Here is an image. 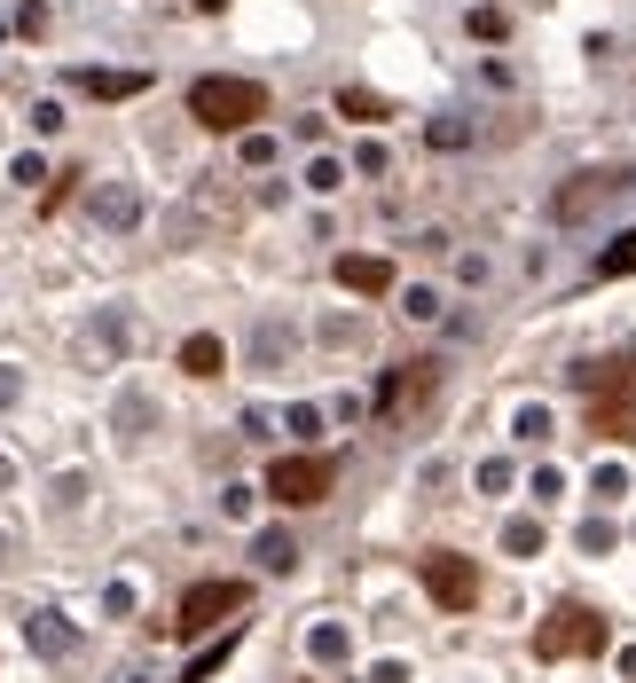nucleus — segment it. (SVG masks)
Instances as JSON below:
<instances>
[{
  "mask_svg": "<svg viewBox=\"0 0 636 683\" xmlns=\"http://www.w3.org/2000/svg\"><path fill=\"white\" fill-rule=\"evenodd\" d=\"M582 394H589V425L606 440H628L636 433V362H589L574 370Z\"/></svg>",
  "mask_w": 636,
  "mask_h": 683,
  "instance_id": "obj_1",
  "label": "nucleus"
},
{
  "mask_svg": "<svg viewBox=\"0 0 636 683\" xmlns=\"http://www.w3.org/2000/svg\"><path fill=\"white\" fill-rule=\"evenodd\" d=\"M189 118L213 134H244L252 118H267V87L259 79H196L189 87Z\"/></svg>",
  "mask_w": 636,
  "mask_h": 683,
  "instance_id": "obj_2",
  "label": "nucleus"
},
{
  "mask_svg": "<svg viewBox=\"0 0 636 683\" xmlns=\"http://www.w3.org/2000/svg\"><path fill=\"white\" fill-rule=\"evenodd\" d=\"M606 621L589 605H550V621L534 629V660H574V653H606Z\"/></svg>",
  "mask_w": 636,
  "mask_h": 683,
  "instance_id": "obj_3",
  "label": "nucleus"
},
{
  "mask_svg": "<svg viewBox=\"0 0 636 683\" xmlns=\"http://www.w3.org/2000/svg\"><path fill=\"white\" fill-rule=\"evenodd\" d=\"M330 479H339V464L330 455H276V472H267V495L291 503V511H307L330 495Z\"/></svg>",
  "mask_w": 636,
  "mask_h": 683,
  "instance_id": "obj_4",
  "label": "nucleus"
},
{
  "mask_svg": "<svg viewBox=\"0 0 636 683\" xmlns=\"http://www.w3.org/2000/svg\"><path fill=\"white\" fill-rule=\"evenodd\" d=\"M424 590H432L441 613H472L480 605V574H472V558H456V550H424Z\"/></svg>",
  "mask_w": 636,
  "mask_h": 683,
  "instance_id": "obj_5",
  "label": "nucleus"
},
{
  "mask_svg": "<svg viewBox=\"0 0 636 683\" xmlns=\"http://www.w3.org/2000/svg\"><path fill=\"white\" fill-rule=\"evenodd\" d=\"M244 597H252L244 581H196V590L181 597V621H174V629H181V636H205V629L228 621V613H244Z\"/></svg>",
  "mask_w": 636,
  "mask_h": 683,
  "instance_id": "obj_6",
  "label": "nucleus"
},
{
  "mask_svg": "<svg viewBox=\"0 0 636 683\" xmlns=\"http://www.w3.org/2000/svg\"><path fill=\"white\" fill-rule=\"evenodd\" d=\"M24 644L40 660H72L79 653V621H72V613H55V605H40V613H24Z\"/></svg>",
  "mask_w": 636,
  "mask_h": 683,
  "instance_id": "obj_7",
  "label": "nucleus"
},
{
  "mask_svg": "<svg viewBox=\"0 0 636 683\" xmlns=\"http://www.w3.org/2000/svg\"><path fill=\"white\" fill-rule=\"evenodd\" d=\"M339 283L354 291V299H385V291H393V259H378V252H339Z\"/></svg>",
  "mask_w": 636,
  "mask_h": 683,
  "instance_id": "obj_8",
  "label": "nucleus"
},
{
  "mask_svg": "<svg viewBox=\"0 0 636 683\" xmlns=\"http://www.w3.org/2000/svg\"><path fill=\"white\" fill-rule=\"evenodd\" d=\"M628 189V173H582L574 189H558V220H582L589 205H606V197H621Z\"/></svg>",
  "mask_w": 636,
  "mask_h": 683,
  "instance_id": "obj_9",
  "label": "nucleus"
},
{
  "mask_svg": "<svg viewBox=\"0 0 636 683\" xmlns=\"http://www.w3.org/2000/svg\"><path fill=\"white\" fill-rule=\"evenodd\" d=\"M72 87L94 94V103H126V94L150 87V72H94V63H87V72H72Z\"/></svg>",
  "mask_w": 636,
  "mask_h": 683,
  "instance_id": "obj_10",
  "label": "nucleus"
},
{
  "mask_svg": "<svg viewBox=\"0 0 636 683\" xmlns=\"http://www.w3.org/2000/svg\"><path fill=\"white\" fill-rule=\"evenodd\" d=\"M432 394V362H400V370H385V385H378V409L393 416L400 401H424Z\"/></svg>",
  "mask_w": 636,
  "mask_h": 683,
  "instance_id": "obj_11",
  "label": "nucleus"
},
{
  "mask_svg": "<svg viewBox=\"0 0 636 683\" xmlns=\"http://www.w3.org/2000/svg\"><path fill=\"white\" fill-rule=\"evenodd\" d=\"M94 220H103L111 236H126V228L142 220V189H126V181H111V189H94Z\"/></svg>",
  "mask_w": 636,
  "mask_h": 683,
  "instance_id": "obj_12",
  "label": "nucleus"
},
{
  "mask_svg": "<svg viewBox=\"0 0 636 683\" xmlns=\"http://www.w3.org/2000/svg\"><path fill=\"white\" fill-rule=\"evenodd\" d=\"M181 370H189V377H220V370H228V346H220L213 331L181 338Z\"/></svg>",
  "mask_w": 636,
  "mask_h": 683,
  "instance_id": "obj_13",
  "label": "nucleus"
},
{
  "mask_svg": "<svg viewBox=\"0 0 636 683\" xmlns=\"http://www.w3.org/2000/svg\"><path fill=\"white\" fill-rule=\"evenodd\" d=\"M346 653H354V636H346L339 621H315V629H307V660H315V668H339Z\"/></svg>",
  "mask_w": 636,
  "mask_h": 683,
  "instance_id": "obj_14",
  "label": "nucleus"
},
{
  "mask_svg": "<svg viewBox=\"0 0 636 683\" xmlns=\"http://www.w3.org/2000/svg\"><path fill=\"white\" fill-rule=\"evenodd\" d=\"M252 558H259V566H267V574H291V566H298V542H291V534H283V527H267V534H259V542H252Z\"/></svg>",
  "mask_w": 636,
  "mask_h": 683,
  "instance_id": "obj_15",
  "label": "nucleus"
},
{
  "mask_svg": "<svg viewBox=\"0 0 636 683\" xmlns=\"http://www.w3.org/2000/svg\"><path fill=\"white\" fill-rule=\"evenodd\" d=\"M283 353H291V331H283V322H276V314H267V322H259V331H252V362H259V370H276V362H283Z\"/></svg>",
  "mask_w": 636,
  "mask_h": 683,
  "instance_id": "obj_16",
  "label": "nucleus"
},
{
  "mask_svg": "<svg viewBox=\"0 0 636 683\" xmlns=\"http://www.w3.org/2000/svg\"><path fill=\"white\" fill-rule=\"evenodd\" d=\"M597 275H636V228H621V236L597 252Z\"/></svg>",
  "mask_w": 636,
  "mask_h": 683,
  "instance_id": "obj_17",
  "label": "nucleus"
},
{
  "mask_svg": "<svg viewBox=\"0 0 636 683\" xmlns=\"http://www.w3.org/2000/svg\"><path fill=\"white\" fill-rule=\"evenodd\" d=\"M504 550H511V558H543V518H511Z\"/></svg>",
  "mask_w": 636,
  "mask_h": 683,
  "instance_id": "obj_18",
  "label": "nucleus"
},
{
  "mask_svg": "<svg viewBox=\"0 0 636 683\" xmlns=\"http://www.w3.org/2000/svg\"><path fill=\"white\" fill-rule=\"evenodd\" d=\"M150 425H157V409H150L142 394H126V401H118V433H126V440H142Z\"/></svg>",
  "mask_w": 636,
  "mask_h": 683,
  "instance_id": "obj_19",
  "label": "nucleus"
},
{
  "mask_svg": "<svg viewBox=\"0 0 636 683\" xmlns=\"http://www.w3.org/2000/svg\"><path fill=\"white\" fill-rule=\"evenodd\" d=\"M237 636H244V629H228V636L213 644V653H196V660H189V683H213V675H220V660L237 653Z\"/></svg>",
  "mask_w": 636,
  "mask_h": 683,
  "instance_id": "obj_20",
  "label": "nucleus"
},
{
  "mask_svg": "<svg viewBox=\"0 0 636 683\" xmlns=\"http://www.w3.org/2000/svg\"><path fill=\"white\" fill-rule=\"evenodd\" d=\"M339 111H346V118H385V94H370V87H346V94H339Z\"/></svg>",
  "mask_w": 636,
  "mask_h": 683,
  "instance_id": "obj_21",
  "label": "nucleus"
},
{
  "mask_svg": "<svg viewBox=\"0 0 636 683\" xmlns=\"http://www.w3.org/2000/svg\"><path fill=\"white\" fill-rule=\"evenodd\" d=\"M511 433H519V440H550V409H543V401H526V409L511 416Z\"/></svg>",
  "mask_w": 636,
  "mask_h": 683,
  "instance_id": "obj_22",
  "label": "nucleus"
},
{
  "mask_svg": "<svg viewBox=\"0 0 636 683\" xmlns=\"http://www.w3.org/2000/svg\"><path fill=\"white\" fill-rule=\"evenodd\" d=\"M400 314H409V322H432V314H441V291L409 283V299H400Z\"/></svg>",
  "mask_w": 636,
  "mask_h": 683,
  "instance_id": "obj_23",
  "label": "nucleus"
},
{
  "mask_svg": "<svg viewBox=\"0 0 636 683\" xmlns=\"http://www.w3.org/2000/svg\"><path fill=\"white\" fill-rule=\"evenodd\" d=\"M307 189H322V197H330V189H346V166H339V157H315V166H307Z\"/></svg>",
  "mask_w": 636,
  "mask_h": 683,
  "instance_id": "obj_24",
  "label": "nucleus"
},
{
  "mask_svg": "<svg viewBox=\"0 0 636 683\" xmlns=\"http://www.w3.org/2000/svg\"><path fill=\"white\" fill-rule=\"evenodd\" d=\"M283 425H291V433H298V440H315V433H322V409H315V401H298V409H291V416H283Z\"/></svg>",
  "mask_w": 636,
  "mask_h": 683,
  "instance_id": "obj_25",
  "label": "nucleus"
},
{
  "mask_svg": "<svg viewBox=\"0 0 636 683\" xmlns=\"http://www.w3.org/2000/svg\"><path fill=\"white\" fill-rule=\"evenodd\" d=\"M103 613H111V621H126V613H133V581H111V590H103Z\"/></svg>",
  "mask_w": 636,
  "mask_h": 683,
  "instance_id": "obj_26",
  "label": "nucleus"
},
{
  "mask_svg": "<svg viewBox=\"0 0 636 683\" xmlns=\"http://www.w3.org/2000/svg\"><path fill=\"white\" fill-rule=\"evenodd\" d=\"M582 550H589V558H606V550H613V527H606V518H589V527H582Z\"/></svg>",
  "mask_w": 636,
  "mask_h": 683,
  "instance_id": "obj_27",
  "label": "nucleus"
},
{
  "mask_svg": "<svg viewBox=\"0 0 636 683\" xmlns=\"http://www.w3.org/2000/svg\"><path fill=\"white\" fill-rule=\"evenodd\" d=\"M424 134H432V150H463V126H456V118H432Z\"/></svg>",
  "mask_w": 636,
  "mask_h": 683,
  "instance_id": "obj_28",
  "label": "nucleus"
},
{
  "mask_svg": "<svg viewBox=\"0 0 636 683\" xmlns=\"http://www.w3.org/2000/svg\"><path fill=\"white\" fill-rule=\"evenodd\" d=\"M16 401H24V370L0 362V409H16Z\"/></svg>",
  "mask_w": 636,
  "mask_h": 683,
  "instance_id": "obj_29",
  "label": "nucleus"
},
{
  "mask_svg": "<svg viewBox=\"0 0 636 683\" xmlns=\"http://www.w3.org/2000/svg\"><path fill=\"white\" fill-rule=\"evenodd\" d=\"M79 495H87V479L72 472V479H55V511H79Z\"/></svg>",
  "mask_w": 636,
  "mask_h": 683,
  "instance_id": "obj_30",
  "label": "nucleus"
},
{
  "mask_svg": "<svg viewBox=\"0 0 636 683\" xmlns=\"http://www.w3.org/2000/svg\"><path fill=\"white\" fill-rule=\"evenodd\" d=\"M472 31L480 40H504V9H472Z\"/></svg>",
  "mask_w": 636,
  "mask_h": 683,
  "instance_id": "obj_31",
  "label": "nucleus"
},
{
  "mask_svg": "<svg viewBox=\"0 0 636 683\" xmlns=\"http://www.w3.org/2000/svg\"><path fill=\"white\" fill-rule=\"evenodd\" d=\"M276 157V134H244V166H267Z\"/></svg>",
  "mask_w": 636,
  "mask_h": 683,
  "instance_id": "obj_32",
  "label": "nucleus"
},
{
  "mask_svg": "<svg viewBox=\"0 0 636 683\" xmlns=\"http://www.w3.org/2000/svg\"><path fill=\"white\" fill-rule=\"evenodd\" d=\"M370 683H409V668H400V660H378V668H370Z\"/></svg>",
  "mask_w": 636,
  "mask_h": 683,
  "instance_id": "obj_33",
  "label": "nucleus"
},
{
  "mask_svg": "<svg viewBox=\"0 0 636 683\" xmlns=\"http://www.w3.org/2000/svg\"><path fill=\"white\" fill-rule=\"evenodd\" d=\"M0 495H9V455H0Z\"/></svg>",
  "mask_w": 636,
  "mask_h": 683,
  "instance_id": "obj_34",
  "label": "nucleus"
},
{
  "mask_svg": "<svg viewBox=\"0 0 636 683\" xmlns=\"http://www.w3.org/2000/svg\"><path fill=\"white\" fill-rule=\"evenodd\" d=\"M0 566H9V534H0Z\"/></svg>",
  "mask_w": 636,
  "mask_h": 683,
  "instance_id": "obj_35",
  "label": "nucleus"
}]
</instances>
